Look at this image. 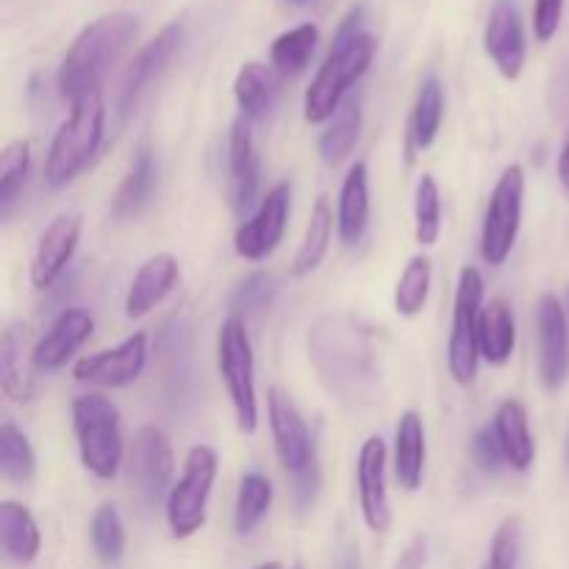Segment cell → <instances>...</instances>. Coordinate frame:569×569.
Segmentation results:
<instances>
[{
	"mask_svg": "<svg viewBox=\"0 0 569 569\" xmlns=\"http://www.w3.org/2000/svg\"><path fill=\"white\" fill-rule=\"evenodd\" d=\"M370 222V176L365 161H356L345 176L337 203V231L348 248L359 244Z\"/></svg>",
	"mask_w": 569,
	"mask_h": 569,
	"instance_id": "603a6c76",
	"label": "cell"
},
{
	"mask_svg": "<svg viewBox=\"0 0 569 569\" xmlns=\"http://www.w3.org/2000/svg\"><path fill=\"white\" fill-rule=\"evenodd\" d=\"M276 278L270 272L259 270V272H250L231 295V309L233 315H256V311H264L267 306L276 300Z\"/></svg>",
	"mask_w": 569,
	"mask_h": 569,
	"instance_id": "ab89813d",
	"label": "cell"
},
{
	"mask_svg": "<svg viewBox=\"0 0 569 569\" xmlns=\"http://www.w3.org/2000/svg\"><path fill=\"white\" fill-rule=\"evenodd\" d=\"M0 476L11 483H28L37 476V453L14 422L0 426Z\"/></svg>",
	"mask_w": 569,
	"mask_h": 569,
	"instance_id": "836d02e7",
	"label": "cell"
},
{
	"mask_svg": "<svg viewBox=\"0 0 569 569\" xmlns=\"http://www.w3.org/2000/svg\"><path fill=\"white\" fill-rule=\"evenodd\" d=\"M256 569H283L281 561H264V565H259Z\"/></svg>",
	"mask_w": 569,
	"mask_h": 569,
	"instance_id": "7dc6e473",
	"label": "cell"
},
{
	"mask_svg": "<svg viewBox=\"0 0 569 569\" xmlns=\"http://www.w3.org/2000/svg\"><path fill=\"white\" fill-rule=\"evenodd\" d=\"M292 3H309V0H292Z\"/></svg>",
	"mask_w": 569,
	"mask_h": 569,
	"instance_id": "c3c4849f",
	"label": "cell"
},
{
	"mask_svg": "<svg viewBox=\"0 0 569 569\" xmlns=\"http://www.w3.org/2000/svg\"><path fill=\"white\" fill-rule=\"evenodd\" d=\"M483 50L506 81H517L528 59L526 26L517 0H495L483 28Z\"/></svg>",
	"mask_w": 569,
	"mask_h": 569,
	"instance_id": "5bb4252c",
	"label": "cell"
},
{
	"mask_svg": "<svg viewBox=\"0 0 569 569\" xmlns=\"http://www.w3.org/2000/svg\"><path fill=\"white\" fill-rule=\"evenodd\" d=\"M522 200H526V170L520 164L506 167L500 181L495 183L481 226V259L489 267L509 261L522 226Z\"/></svg>",
	"mask_w": 569,
	"mask_h": 569,
	"instance_id": "ba28073f",
	"label": "cell"
},
{
	"mask_svg": "<svg viewBox=\"0 0 569 569\" xmlns=\"http://www.w3.org/2000/svg\"><path fill=\"white\" fill-rule=\"evenodd\" d=\"M94 331V320L87 309H64L44 331V337L33 345L31 365L39 372H56L89 342Z\"/></svg>",
	"mask_w": 569,
	"mask_h": 569,
	"instance_id": "ac0fdd59",
	"label": "cell"
},
{
	"mask_svg": "<svg viewBox=\"0 0 569 569\" xmlns=\"http://www.w3.org/2000/svg\"><path fill=\"white\" fill-rule=\"evenodd\" d=\"M217 372L231 398L237 426L242 433L259 428V400H256V356L248 326L231 315L217 331Z\"/></svg>",
	"mask_w": 569,
	"mask_h": 569,
	"instance_id": "5b68a950",
	"label": "cell"
},
{
	"mask_svg": "<svg viewBox=\"0 0 569 569\" xmlns=\"http://www.w3.org/2000/svg\"><path fill=\"white\" fill-rule=\"evenodd\" d=\"M103 133V94H87V98L70 103V114L53 133L48 156H44V183L50 189H64L67 183L76 181L100 150Z\"/></svg>",
	"mask_w": 569,
	"mask_h": 569,
	"instance_id": "3957f363",
	"label": "cell"
},
{
	"mask_svg": "<svg viewBox=\"0 0 569 569\" xmlns=\"http://www.w3.org/2000/svg\"><path fill=\"white\" fill-rule=\"evenodd\" d=\"M445 120V89L437 76H428L420 83L415 106H411L409 117V139H406V150H409V161L417 153H426L433 142H437L439 131H442Z\"/></svg>",
	"mask_w": 569,
	"mask_h": 569,
	"instance_id": "484cf974",
	"label": "cell"
},
{
	"mask_svg": "<svg viewBox=\"0 0 569 569\" xmlns=\"http://www.w3.org/2000/svg\"><path fill=\"white\" fill-rule=\"evenodd\" d=\"M483 309V276L478 267L459 272L453 300V326L448 339V370L459 387H470L478 376V317Z\"/></svg>",
	"mask_w": 569,
	"mask_h": 569,
	"instance_id": "52a82bcc",
	"label": "cell"
},
{
	"mask_svg": "<svg viewBox=\"0 0 569 569\" xmlns=\"http://www.w3.org/2000/svg\"><path fill=\"white\" fill-rule=\"evenodd\" d=\"M331 237H333V209L331 203H328V198H317L315 209H311V217H309V226H306L303 242H300L298 253H295L289 272H292L295 278L311 276V272L322 264V259H326L328 248H331Z\"/></svg>",
	"mask_w": 569,
	"mask_h": 569,
	"instance_id": "f1b7e54d",
	"label": "cell"
},
{
	"mask_svg": "<svg viewBox=\"0 0 569 569\" xmlns=\"http://www.w3.org/2000/svg\"><path fill=\"white\" fill-rule=\"evenodd\" d=\"M172 472H176V456L164 431L156 426H144L133 433L131 453H128V481L133 495L148 509L159 506L172 489Z\"/></svg>",
	"mask_w": 569,
	"mask_h": 569,
	"instance_id": "9c48e42d",
	"label": "cell"
},
{
	"mask_svg": "<svg viewBox=\"0 0 569 569\" xmlns=\"http://www.w3.org/2000/svg\"><path fill=\"white\" fill-rule=\"evenodd\" d=\"M83 220L81 214H59L42 231L37 244V253L31 261V283L33 289L53 287L67 270V264L76 256L78 242H81Z\"/></svg>",
	"mask_w": 569,
	"mask_h": 569,
	"instance_id": "d6986e66",
	"label": "cell"
},
{
	"mask_svg": "<svg viewBox=\"0 0 569 569\" xmlns=\"http://www.w3.org/2000/svg\"><path fill=\"white\" fill-rule=\"evenodd\" d=\"M20 350L22 345L17 339V331L14 328H6L3 337H0V387H3L9 400L28 403L37 395V387H33V378L22 367Z\"/></svg>",
	"mask_w": 569,
	"mask_h": 569,
	"instance_id": "8d00e7d4",
	"label": "cell"
},
{
	"mask_svg": "<svg viewBox=\"0 0 569 569\" xmlns=\"http://www.w3.org/2000/svg\"><path fill=\"white\" fill-rule=\"evenodd\" d=\"M517 348V322L515 311L503 298H492L483 303L478 317V350L481 359L495 367H503L511 361Z\"/></svg>",
	"mask_w": 569,
	"mask_h": 569,
	"instance_id": "d4e9b609",
	"label": "cell"
},
{
	"mask_svg": "<svg viewBox=\"0 0 569 569\" xmlns=\"http://www.w3.org/2000/svg\"><path fill=\"white\" fill-rule=\"evenodd\" d=\"M267 417H270L272 445H276L278 461H281V467L289 476H295V472L303 470V467L317 456L309 426H306V420L300 417L292 398H289L287 392H281L278 387H272L270 392H267Z\"/></svg>",
	"mask_w": 569,
	"mask_h": 569,
	"instance_id": "2e32d148",
	"label": "cell"
},
{
	"mask_svg": "<svg viewBox=\"0 0 569 569\" xmlns=\"http://www.w3.org/2000/svg\"><path fill=\"white\" fill-rule=\"evenodd\" d=\"M289 200H292L289 181L276 183L259 200V209L253 211V217L244 220L233 233V250H237L239 259L264 261L281 244L289 220Z\"/></svg>",
	"mask_w": 569,
	"mask_h": 569,
	"instance_id": "8fae6325",
	"label": "cell"
},
{
	"mask_svg": "<svg viewBox=\"0 0 569 569\" xmlns=\"http://www.w3.org/2000/svg\"><path fill=\"white\" fill-rule=\"evenodd\" d=\"M565 0H533V37L539 42H550L561 26Z\"/></svg>",
	"mask_w": 569,
	"mask_h": 569,
	"instance_id": "7bdbcfd3",
	"label": "cell"
},
{
	"mask_svg": "<svg viewBox=\"0 0 569 569\" xmlns=\"http://www.w3.org/2000/svg\"><path fill=\"white\" fill-rule=\"evenodd\" d=\"M537 370L545 392H559L569 381V320L556 295H542L537 303Z\"/></svg>",
	"mask_w": 569,
	"mask_h": 569,
	"instance_id": "30bf717a",
	"label": "cell"
},
{
	"mask_svg": "<svg viewBox=\"0 0 569 569\" xmlns=\"http://www.w3.org/2000/svg\"><path fill=\"white\" fill-rule=\"evenodd\" d=\"M470 456H472V461H476L478 470L487 472V476H498L500 470H506V467H509L503 448H500L498 433H495L492 426H483L472 433Z\"/></svg>",
	"mask_w": 569,
	"mask_h": 569,
	"instance_id": "60d3db41",
	"label": "cell"
},
{
	"mask_svg": "<svg viewBox=\"0 0 569 569\" xmlns=\"http://www.w3.org/2000/svg\"><path fill=\"white\" fill-rule=\"evenodd\" d=\"M233 98L248 122H261L272 111L278 98V78L276 70L261 61H248L239 67L237 81H233Z\"/></svg>",
	"mask_w": 569,
	"mask_h": 569,
	"instance_id": "83f0119b",
	"label": "cell"
},
{
	"mask_svg": "<svg viewBox=\"0 0 569 569\" xmlns=\"http://www.w3.org/2000/svg\"><path fill=\"white\" fill-rule=\"evenodd\" d=\"M253 122L237 117L228 133V172H231V209L244 217L259 200L261 187V156L253 139Z\"/></svg>",
	"mask_w": 569,
	"mask_h": 569,
	"instance_id": "e0dca14e",
	"label": "cell"
},
{
	"mask_svg": "<svg viewBox=\"0 0 569 569\" xmlns=\"http://www.w3.org/2000/svg\"><path fill=\"white\" fill-rule=\"evenodd\" d=\"M426 561H428V542L420 533V537H415L409 545H406V550L400 553L395 569H422L426 567Z\"/></svg>",
	"mask_w": 569,
	"mask_h": 569,
	"instance_id": "ee69618b",
	"label": "cell"
},
{
	"mask_svg": "<svg viewBox=\"0 0 569 569\" xmlns=\"http://www.w3.org/2000/svg\"><path fill=\"white\" fill-rule=\"evenodd\" d=\"M156 187H159V164H156V156L150 148H139L133 153L131 167H128L126 178L117 187L114 200H111V217L117 222L137 220L144 214L150 203H153Z\"/></svg>",
	"mask_w": 569,
	"mask_h": 569,
	"instance_id": "ffe728a7",
	"label": "cell"
},
{
	"mask_svg": "<svg viewBox=\"0 0 569 569\" xmlns=\"http://www.w3.org/2000/svg\"><path fill=\"white\" fill-rule=\"evenodd\" d=\"M89 537H92L94 553L106 567L120 565L122 553H126V526H122V517L114 503L98 506L92 522H89Z\"/></svg>",
	"mask_w": 569,
	"mask_h": 569,
	"instance_id": "74e56055",
	"label": "cell"
},
{
	"mask_svg": "<svg viewBox=\"0 0 569 569\" xmlns=\"http://www.w3.org/2000/svg\"><path fill=\"white\" fill-rule=\"evenodd\" d=\"M376 50L378 39L365 31V6H353L339 22L331 53L306 89L303 117L309 126H322L337 114L348 89L370 70Z\"/></svg>",
	"mask_w": 569,
	"mask_h": 569,
	"instance_id": "6da1fadb",
	"label": "cell"
},
{
	"mask_svg": "<svg viewBox=\"0 0 569 569\" xmlns=\"http://www.w3.org/2000/svg\"><path fill=\"white\" fill-rule=\"evenodd\" d=\"M495 433L500 439L506 461L511 470L528 472L537 461V439L531 433V422H528V409L517 398L503 400L495 411L492 420Z\"/></svg>",
	"mask_w": 569,
	"mask_h": 569,
	"instance_id": "7402d4cb",
	"label": "cell"
},
{
	"mask_svg": "<svg viewBox=\"0 0 569 569\" xmlns=\"http://www.w3.org/2000/svg\"><path fill=\"white\" fill-rule=\"evenodd\" d=\"M31 172V142L14 139L0 150V217H9Z\"/></svg>",
	"mask_w": 569,
	"mask_h": 569,
	"instance_id": "d6a6232c",
	"label": "cell"
},
{
	"mask_svg": "<svg viewBox=\"0 0 569 569\" xmlns=\"http://www.w3.org/2000/svg\"><path fill=\"white\" fill-rule=\"evenodd\" d=\"M415 237L422 248H433L442 237V194L431 172H422L415 194Z\"/></svg>",
	"mask_w": 569,
	"mask_h": 569,
	"instance_id": "d590c367",
	"label": "cell"
},
{
	"mask_svg": "<svg viewBox=\"0 0 569 569\" xmlns=\"http://www.w3.org/2000/svg\"><path fill=\"white\" fill-rule=\"evenodd\" d=\"M272 506V483L270 478L261 476V472H244L242 481H239V495H237V509H233V531L239 537H248L256 528L261 526V520L267 517Z\"/></svg>",
	"mask_w": 569,
	"mask_h": 569,
	"instance_id": "1f68e13d",
	"label": "cell"
},
{
	"mask_svg": "<svg viewBox=\"0 0 569 569\" xmlns=\"http://www.w3.org/2000/svg\"><path fill=\"white\" fill-rule=\"evenodd\" d=\"M144 365H148V337L139 331L122 339L117 348L100 350V353L78 359L72 365V378L78 383H89V387L120 389L139 381V376L144 372Z\"/></svg>",
	"mask_w": 569,
	"mask_h": 569,
	"instance_id": "7c38bea8",
	"label": "cell"
},
{
	"mask_svg": "<svg viewBox=\"0 0 569 569\" xmlns=\"http://www.w3.org/2000/svg\"><path fill=\"white\" fill-rule=\"evenodd\" d=\"M0 545L14 565L28 567L42 550V533L31 511L14 500H0Z\"/></svg>",
	"mask_w": 569,
	"mask_h": 569,
	"instance_id": "4316f807",
	"label": "cell"
},
{
	"mask_svg": "<svg viewBox=\"0 0 569 569\" xmlns=\"http://www.w3.org/2000/svg\"><path fill=\"white\" fill-rule=\"evenodd\" d=\"M387 442L378 433L365 439L356 465V489H359L361 520L372 533H387L392 528V503L387 489Z\"/></svg>",
	"mask_w": 569,
	"mask_h": 569,
	"instance_id": "4fadbf2b",
	"label": "cell"
},
{
	"mask_svg": "<svg viewBox=\"0 0 569 569\" xmlns=\"http://www.w3.org/2000/svg\"><path fill=\"white\" fill-rule=\"evenodd\" d=\"M522 548V520L517 515L506 517L489 542V556L481 569H517Z\"/></svg>",
	"mask_w": 569,
	"mask_h": 569,
	"instance_id": "f35d334b",
	"label": "cell"
},
{
	"mask_svg": "<svg viewBox=\"0 0 569 569\" xmlns=\"http://www.w3.org/2000/svg\"><path fill=\"white\" fill-rule=\"evenodd\" d=\"M431 276L433 267L428 256H415L409 264L403 267L395 287V309L403 317H417L428 303V292H431Z\"/></svg>",
	"mask_w": 569,
	"mask_h": 569,
	"instance_id": "e575fe53",
	"label": "cell"
},
{
	"mask_svg": "<svg viewBox=\"0 0 569 569\" xmlns=\"http://www.w3.org/2000/svg\"><path fill=\"white\" fill-rule=\"evenodd\" d=\"M292 569H303V567H300V565H298V567H292Z\"/></svg>",
	"mask_w": 569,
	"mask_h": 569,
	"instance_id": "681fc988",
	"label": "cell"
},
{
	"mask_svg": "<svg viewBox=\"0 0 569 569\" xmlns=\"http://www.w3.org/2000/svg\"><path fill=\"white\" fill-rule=\"evenodd\" d=\"M426 422L415 409L403 411L395 428V476L406 492H417L426 476Z\"/></svg>",
	"mask_w": 569,
	"mask_h": 569,
	"instance_id": "cb8c5ba5",
	"label": "cell"
},
{
	"mask_svg": "<svg viewBox=\"0 0 569 569\" xmlns=\"http://www.w3.org/2000/svg\"><path fill=\"white\" fill-rule=\"evenodd\" d=\"M139 22L133 14L117 11V14L98 17L89 22L72 44L67 48L64 59H61L59 76H56V87L67 103L87 98V94H98L100 83L111 72V67L120 61L128 44L137 39Z\"/></svg>",
	"mask_w": 569,
	"mask_h": 569,
	"instance_id": "7a4b0ae2",
	"label": "cell"
},
{
	"mask_svg": "<svg viewBox=\"0 0 569 569\" xmlns=\"http://www.w3.org/2000/svg\"><path fill=\"white\" fill-rule=\"evenodd\" d=\"M217 470V450L209 445H194L183 461V472L176 483H172L170 495H167V526L176 539H189L206 526V515H209V498L214 489Z\"/></svg>",
	"mask_w": 569,
	"mask_h": 569,
	"instance_id": "8992f818",
	"label": "cell"
},
{
	"mask_svg": "<svg viewBox=\"0 0 569 569\" xmlns=\"http://www.w3.org/2000/svg\"><path fill=\"white\" fill-rule=\"evenodd\" d=\"M72 431L81 465L100 481L117 478L126 456L117 406L98 392L78 395L72 400Z\"/></svg>",
	"mask_w": 569,
	"mask_h": 569,
	"instance_id": "277c9868",
	"label": "cell"
},
{
	"mask_svg": "<svg viewBox=\"0 0 569 569\" xmlns=\"http://www.w3.org/2000/svg\"><path fill=\"white\" fill-rule=\"evenodd\" d=\"M178 281V259L172 253H156L133 276L126 295V315L131 320L150 315Z\"/></svg>",
	"mask_w": 569,
	"mask_h": 569,
	"instance_id": "44dd1931",
	"label": "cell"
},
{
	"mask_svg": "<svg viewBox=\"0 0 569 569\" xmlns=\"http://www.w3.org/2000/svg\"><path fill=\"white\" fill-rule=\"evenodd\" d=\"M183 42V22H170V26L161 28L137 56L128 64L126 76H122L120 83V94H117V111L126 120L128 114L133 111L137 100L142 98L144 89L156 81V78L164 72V67L170 64L172 56L178 53Z\"/></svg>",
	"mask_w": 569,
	"mask_h": 569,
	"instance_id": "9a60e30c",
	"label": "cell"
},
{
	"mask_svg": "<svg viewBox=\"0 0 569 569\" xmlns=\"http://www.w3.org/2000/svg\"><path fill=\"white\" fill-rule=\"evenodd\" d=\"M556 172H559V183L569 192V142L561 148L559 164H556Z\"/></svg>",
	"mask_w": 569,
	"mask_h": 569,
	"instance_id": "f6af8a7d",
	"label": "cell"
},
{
	"mask_svg": "<svg viewBox=\"0 0 569 569\" xmlns=\"http://www.w3.org/2000/svg\"><path fill=\"white\" fill-rule=\"evenodd\" d=\"M317 42H320V31L315 22H300L289 28L270 44V67L283 78L300 76L309 67Z\"/></svg>",
	"mask_w": 569,
	"mask_h": 569,
	"instance_id": "f546056e",
	"label": "cell"
},
{
	"mask_svg": "<svg viewBox=\"0 0 569 569\" xmlns=\"http://www.w3.org/2000/svg\"><path fill=\"white\" fill-rule=\"evenodd\" d=\"M342 569H361L359 553H356V550H350V553L345 556V561H342Z\"/></svg>",
	"mask_w": 569,
	"mask_h": 569,
	"instance_id": "bcb514c9",
	"label": "cell"
},
{
	"mask_svg": "<svg viewBox=\"0 0 569 569\" xmlns=\"http://www.w3.org/2000/svg\"><path fill=\"white\" fill-rule=\"evenodd\" d=\"M361 137V103L359 98H348L339 106L337 114L328 120V128L320 133V156L326 164H342Z\"/></svg>",
	"mask_w": 569,
	"mask_h": 569,
	"instance_id": "4dcf8cb0",
	"label": "cell"
},
{
	"mask_svg": "<svg viewBox=\"0 0 569 569\" xmlns=\"http://www.w3.org/2000/svg\"><path fill=\"white\" fill-rule=\"evenodd\" d=\"M292 481H295V503H298V511H309L311 506L317 503V495H320V483H322V472H320V461H317V456L303 467V470L295 472Z\"/></svg>",
	"mask_w": 569,
	"mask_h": 569,
	"instance_id": "b9f144b4",
	"label": "cell"
}]
</instances>
